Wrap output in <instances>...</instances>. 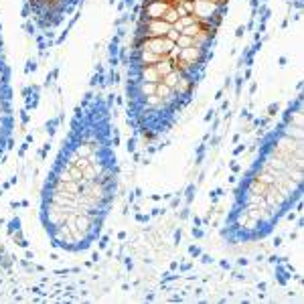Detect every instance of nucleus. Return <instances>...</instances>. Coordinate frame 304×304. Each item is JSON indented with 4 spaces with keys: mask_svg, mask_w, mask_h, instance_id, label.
Wrapping results in <instances>:
<instances>
[{
    "mask_svg": "<svg viewBox=\"0 0 304 304\" xmlns=\"http://www.w3.org/2000/svg\"><path fill=\"white\" fill-rule=\"evenodd\" d=\"M160 59H162V55H156V53H152V51L142 49V61H144L146 65H156Z\"/></svg>",
    "mask_w": 304,
    "mask_h": 304,
    "instance_id": "7",
    "label": "nucleus"
},
{
    "mask_svg": "<svg viewBox=\"0 0 304 304\" xmlns=\"http://www.w3.org/2000/svg\"><path fill=\"white\" fill-rule=\"evenodd\" d=\"M142 49L146 51H152V53H156V55H168L171 51L175 49V43L173 41H168L166 37H154V39H146V43L142 45Z\"/></svg>",
    "mask_w": 304,
    "mask_h": 304,
    "instance_id": "2",
    "label": "nucleus"
},
{
    "mask_svg": "<svg viewBox=\"0 0 304 304\" xmlns=\"http://www.w3.org/2000/svg\"><path fill=\"white\" fill-rule=\"evenodd\" d=\"M171 91H173V90L168 88V86H164L162 81H160V83H156V91H154V93H156L158 97H168V95H171Z\"/></svg>",
    "mask_w": 304,
    "mask_h": 304,
    "instance_id": "11",
    "label": "nucleus"
},
{
    "mask_svg": "<svg viewBox=\"0 0 304 304\" xmlns=\"http://www.w3.org/2000/svg\"><path fill=\"white\" fill-rule=\"evenodd\" d=\"M168 6L171 4H166L164 0H150V2H146V8H144V19L146 21H160Z\"/></svg>",
    "mask_w": 304,
    "mask_h": 304,
    "instance_id": "3",
    "label": "nucleus"
},
{
    "mask_svg": "<svg viewBox=\"0 0 304 304\" xmlns=\"http://www.w3.org/2000/svg\"><path fill=\"white\" fill-rule=\"evenodd\" d=\"M162 21L168 23V25H175V23L179 21V14H177L175 6H168V8H166V12L162 14Z\"/></svg>",
    "mask_w": 304,
    "mask_h": 304,
    "instance_id": "9",
    "label": "nucleus"
},
{
    "mask_svg": "<svg viewBox=\"0 0 304 304\" xmlns=\"http://www.w3.org/2000/svg\"><path fill=\"white\" fill-rule=\"evenodd\" d=\"M154 67H156V71H158V75H160V77H164V75H168V73L173 71V63L168 61V59H160Z\"/></svg>",
    "mask_w": 304,
    "mask_h": 304,
    "instance_id": "5",
    "label": "nucleus"
},
{
    "mask_svg": "<svg viewBox=\"0 0 304 304\" xmlns=\"http://www.w3.org/2000/svg\"><path fill=\"white\" fill-rule=\"evenodd\" d=\"M142 91H144V93H148V95H152V93L156 91V83H150V81H148V83H144V86H142Z\"/></svg>",
    "mask_w": 304,
    "mask_h": 304,
    "instance_id": "12",
    "label": "nucleus"
},
{
    "mask_svg": "<svg viewBox=\"0 0 304 304\" xmlns=\"http://www.w3.org/2000/svg\"><path fill=\"white\" fill-rule=\"evenodd\" d=\"M179 79H181V73L173 69V71L168 73V75H164V77H162V83H164V86H168V88L173 90V88H177V86H179Z\"/></svg>",
    "mask_w": 304,
    "mask_h": 304,
    "instance_id": "6",
    "label": "nucleus"
},
{
    "mask_svg": "<svg viewBox=\"0 0 304 304\" xmlns=\"http://www.w3.org/2000/svg\"><path fill=\"white\" fill-rule=\"evenodd\" d=\"M193 45H195V39H193V37L179 35V39H177V47H179V49H187V47H193Z\"/></svg>",
    "mask_w": 304,
    "mask_h": 304,
    "instance_id": "10",
    "label": "nucleus"
},
{
    "mask_svg": "<svg viewBox=\"0 0 304 304\" xmlns=\"http://www.w3.org/2000/svg\"><path fill=\"white\" fill-rule=\"evenodd\" d=\"M179 35H181V32H179V30H175V29H171V30H168V32H166V35H164V37H166L168 41H173V43H177V39H179Z\"/></svg>",
    "mask_w": 304,
    "mask_h": 304,
    "instance_id": "13",
    "label": "nucleus"
},
{
    "mask_svg": "<svg viewBox=\"0 0 304 304\" xmlns=\"http://www.w3.org/2000/svg\"><path fill=\"white\" fill-rule=\"evenodd\" d=\"M219 2H213V0H195L193 6V16L199 19L201 23H209L211 16H219Z\"/></svg>",
    "mask_w": 304,
    "mask_h": 304,
    "instance_id": "1",
    "label": "nucleus"
},
{
    "mask_svg": "<svg viewBox=\"0 0 304 304\" xmlns=\"http://www.w3.org/2000/svg\"><path fill=\"white\" fill-rule=\"evenodd\" d=\"M173 29V25L164 23L162 19L160 21H146V32H142V35H146L148 39H154V37H164L168 30Z\"/></svg>",
    "mask_w": 304,
    "mask_h": 304,
    "instance_id": "4",
    "label": "nucleus"
},
{
    "mask_svg": "<svg viewBox=\"0 0 304 304\" xmlns=\"http://www.w3.org/2000/svg\"><path fill=\"white\" fill-rule=\"evenodd\" d=\"M142 75H144V79L150 81V83H158V79H160V75H158V71H156V67H154V65L146 67Z\"/></svg>",
    "mask_w": 304,
    "mask_h": 304,
    "instance_id": "8",
    "label": "nucleus"
}]
</instances>
